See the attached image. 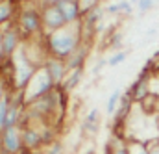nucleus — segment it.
Here are the masks:
<instances>
[{
  "instance_id": "9d476101",
  "label": "nucleus",
  "mask_w": 159,
  "mask_h": 154,
  "mask_svg": "<svg viewBox=\"0 0 159 154\" xmlns=\"http://www.w3.org/2000/svg\"><path fill=\"white\" fill-rule=\"evenodd\" d=\"M87 56H89V45H87V43H81L78 48L72 52V56L65 60V61H67L69 71L83 69V67H85V61H87Z\"/></svg>"
},
{
  "instance_id": "4468645a",
  "label": "nucleus",
  "mask_w": 159,
  "mask_h": 154,
  "mask_svg": "<svg viewBox=\"0 0 159 154\" xmlns=\"http://www.w3.org/2000/svg\"><path fill=\"white\" fill-rule=\"evenodd\" d=\"M106 13H109V15H131L133 6L129 4V0H120L117 4H109L106 7Z\"/></svg>"
},
{
  "instance_id": "0eeeda50",
  "label": "nucleus",
  "mask_w": 159,
  "mask_h": 154,
  "mask_svg": "<svg viewBox=\"0 0 159 154\" xmlns=\"http://www.w3.org/2000/svg\"><path fill=\"white\" fill-rule=\"evenodd\" d=\"M22 134V149L26 151H35V152H43V139H41V130L39 124H30L26 128L20 130Z\"/></svg>"
},
{
  "instance_id": "4be33fe9",
  "label": "nucleus",
  "mask_w": 159,
  "mask_h": 154,
  "mask_svg": "<svg viewBox=\"0 0 159 154\" xmlns=\"http://www.w3.org/2000/svg\"><path fill=\"white\" fill-rule=\"evenodd\" d=\"M106 65H107V60H104V58H102V60H98V63L93 67V75H98V73H100Z\"/></svg>"
},
{
  "instance_id": "b1692460",
  "label": "nucleus",
  "mask_w": 159,
  "mask_h": 154,
  "mask_svg": "<svg viewBox=\"0 0 159 154\" xmlns=\"http://www.w3.org/2000/svg\"><path fill=\"white\" fill-rule=\"evenodd\" d=\"M113 154H128V151H126V143H119V145L115 147V152Z\"/></svg>"
},
{
  "instance_id": "dca6fc26",
  "label": "nucleus",
  "mask_w": 159,
  "mask_h": 154,
  "mask_svg": "<svg viewBox=\"0 0 159 154\" xmlns=\"http://www.w3.org/2000/svg\"><path fill=\"white\" fill-rule=\"evenodd\" d=\"M126 58H128V50H117L111 58H107V65L109 67H117V65L126 61Z\"/></svg>"
},
{
  "instance_id": "f3484780",
  "label": "nucleus",
  "mask_w": 159,
  "mask_h": 154,
  "mask_svg": "<svg viewBox=\"0 0 159 154\" xmlns=\"http://www.w3.org/2000/svg\"><path fill=\"white\" fill-rule=\"evenodd\" d=\"M100 2H102V0H78L80 9H81V13H83V15H85L87 11H91V9H94V7H98V6H100Z\"/></svg>"
},
{
  "instance_id": "2eb2a0df",
  "label": "nucleus",
  "mask_w": 159,
  "mask_h": 154,
  "mask_svg": "<svg viewBox=\"0 0 159 154\" xmlns=\"http://www.w3.org/2000/svg\"><path fill=\"white\" fill-rule=\"evenodd\" d=\"M120 99H122V91H120V89H115V91L109 95L107 104H106V113H107V115L113 117V113L117 112V108H119V104H120Z\"/></svg>"
},
{
  "instance_id": "7ed1b4c3",
  "label": "nucleus",
  "mask_w": 159,
  "mask_h": 154,
  "mask_svg": "<svg viewBox=\"0 0 159 154\" xmlns=\"http://www.w3.org/2000/svg\"><path fill=\"white\" fill-rule=\"evenodd\" d=\"M54 87H56V84L52 82V78L48 76V73L44 71V67H39L35 71V75L32 76L30 84L26 85V89H24V100H26V104L32 102V100H35V99H39V97H43V95H46V93H50Z\"/></svg>"
},
{
  "instance_id": "f03ea898",
  "label": "nucleus",
  "mask_w": 159,
  "mask_h": 154,
  "mask_svg": "<svg viewBox=\"0 0 159 154\" xmlns=\"http://www.w3.org/2000/svg\"><path fill=\"white\" fill-rule=\"evenodd\" d=\"M15 26L20 34L22 41H32L44 36L43 21H41L39 4H24L19 7V13L15 17Z\"/></svg>"
},
{
  "instance_id": "39448f33",
  "label": "nucleus",
  "mask_w": 159,
  "mask_h": 154,
  "mask_svg": "<svg viewBox=\"0 0 159 154\" xmlns=\"http://www.w3.org/2000/svg\"><path fill=\"white\" fill-rule=\"evenodd\" d=\"M0 39H2V46H4L6 58H13L15 52L22 45V37H20V34H19V30L15 26V21L0 30Z\"/></svg>"
},
{
  "instance_id": "412c9836",
  "label": "nucleus",
  "mask_w": 159,
  "mask_h": 154,
  "mask_svg": "<svg viewBox=\"0 0 159 154\" xmlns=\"http://www.w3.org/2000/svg\"><path fill=\"white\" fill-rule=\"evenodd\" d=\"M148 151L150 154H159V137H154V139H148Z\"/></svg>"
},
{
  "instance_id": "bb28decb",
  "label": "nucleus",
  "mask_w": 159,
  "mask_h": 154,
  "mask_svg": "<svg viewBox=\"0 0 159 154\" xmlns=\"http://www.w3.org/2000/svg\"><path fill=\"white\" fill-rule=\"evenodd\" d=\"M20 154H43V152H35V151H26V149H22Z\"/></svg>"
},
{
  "instance_id": "f8f14e48",
  "label": "nucleus",
  "mask_w": 159,
  "mask_h": 154,
  "mask_svg": "<svg viewBox=\"0 0 159 154\" xmlns=\"http://www.w3.org/2000/svg\"><path fill=\"white\" fill-rule=\"evenodd\" d=\"M81 78H83V69H74V71H69V75L65 76L63 84H61V87H63L67 93H70V91H74V89L80 85Z\"/></svg>"
},
{
  "instance_id": "a878e982",
  "label": "nucleus",
  "mask_w": 159,
  "mask_h": 154,
  "mask_svg": "<svg viewBox=\"0 0 159 154\" xmlns=\"http://www.w3.org/2000/svg\"><path fill=\"white\" fill-rule=\"evenodd\" d=\"M154 123H156V128H157V134H159V112L154 115Z\"/></svg>"
},
{
  "instance_id": "423d86ee",
  "label": "nucleus",
  "mask_w": 159,
  "mask_h": 154,
  "mask_svg": "<svg viewBox=\"0 0 159 154\" xmlns=\"http://www.w3.org/2000/svg\"><path fill=\"white\" fill-rule=\"evenodd\" d=\"M43 67H44V71L48 73V76L52 78V82H54L56 85H61L63 80H65V76L69 75L67 61H65V60H59V58H52V56H48V58L44 60Z\"/></svg>"
},
{
  "instance_id": "1a4fd4ad",
  "label": "nucleus",
  "mask_w": 159,
  "mask_h": 154,
  "mask_svg": "<svg viewBox=\"0 0 159 154\" xmlns=\"http://www.w3.org/2000/svg\"><path fill=\"white\" fill-rule=\"evenodd\" d=\"M19 7L20 4L17 0H0V30L15 21Z\"/></svg>"
},
{
  "instance_id": "aec40b11",
  "label": "nucleus",
  "mask_w": 159,
  "mask_h": 154,
  "mask_svg": "<svg viewBox=\"0 0 159 154\" xmlns=\"http://www.w3.org/2000/svg\"><path fill=\"white\" fill-rule=\"evenodd\" d=\"M137 7H139L141 13H146V11H150L154 7V0H139L137 2Z\"/></svg>"
},
{
  "instance_id": "6e6552de",
  "label": "nucleus",
  "mask_w": 159,
  "mask_h": 154,
  "mask_svg": "<svg viewBox=\"0 0 159 154\" xmlns=\"http://www.w3.org/2000/svg\"><path fill=\"white\" fill-rule=\"evenodd\" d=\"M56 6L59 7V11H61L67 24H78L81 21V17H83L78 0H57Z\"/></svg>"
},
{
  "instance_id": "20e7f679",
  "label": "nucleus",
  "mask_w": 159,
  "mask_h": 154,
  "mask_svg": "<svg viewBox=\"0 0 159 154\" xmlns=\"http://www.w3.org/2000/svg\"><path fill=\"white\" fill-rule=\"evenodd\" d=\"M41 21H43V30H44V36L46 34H52V32H57L61 30L63 26H67L59 7L56 4H41Z\"/></svg>"
},
{
  "instance_id": "393cba45",
  "label": "nucleus",
  "mask_w": 159,
  "mask_h": 154,
  "mask_svg": "<svg viewBox=\"0 0 159 154\" xmlns=\"http://www.w3.org/2000/svg\"><path fill=\"white\" fill-rule=\"evenodd\" d=\"M20 6H24V4H39V0H17Z\"/></svg>"
},
{
  "instance_id": "9b49d317",
  "label": "nucleus",
  "mask_w": 159,
  "mask_h": 154,
  "mask_svg": "<svg viewBox=\"0 0 159 154\" xmlns=\"http://www.w3.org/2000/svg\"><path fill=\"white\" fill-rule=\"evenodd\" d=\"M98 128H100V112H98V108H93V110L85 115V119H83L81 130H83V134L94 136V134L98 132Z\"/></svg>"
},
{
  "instance_id": "6ab92c4d",
  "label": "nucleus",
  "mask_w": 159,
  "mask_h": 154,
  "mask_svg": "<svg viewBox=\"0 0 159 154\" xmlns=\"http://www.w3.org/2000/svg\"><path fill=\"white\" fill-rule=\"evenodd\" d=\"M120 45H122V34L120 32H113L111 37H109V48L120 50Z\"/></svg>"
},
{
  "instance_id": "f257e3e1",
  "label": "nucleus",
  "mask_w": 159,
  "mask_h": 154,
  "mask_svg": "<svg viewBox=\"0 0 159 154\" xmlns=\"http://www.w3.org/2000/svg\"><path fill=\"white\" fill-rule=\"evenodd\" d=\"M81 45V30L78 24H67L57 32L44 36V46L48 56L67 60L72 56V52Z\"/></svg>"
},
{
  "instance_id": "a211bd4d",
  "label": "nucleus",
  "mask_w": 159,
  "mask_h": 154,
  "mask_svg": "<svg viewBox=\"0 0 159 154\" xmlns=\"http://www.w3.org/2000/svg\"><path fill=\"white\" fill-rule=\"evenodd\" d=\"M43 154H67V151H65V147H63L61 141H56V143H52L50 147H46V149L43 151Z\"/></svg>"
},
{
  "instance_id": "ddd939ff",
  "label": "nucleus",
  "mask_w": 159,
  "mask_h": 154,
  "mask_svg": "<svg viewBox=\"0 0 159 154\" xmlns=\"http://www.w3.org/2000/svg\"><path fill=\"white\" fill-rule=\"evenodd\" d=\"M126 151H128V154H150L148 143L144 139H137V137L126 139Z\"/></svg>"
},
{
  "instance_id": "5701e85b",
  "label": "nucleus",
  "mask_w": 159,
  "mask_h": 154,
  "mask_svg": "<svg viewBox=\"0 0 159 154\" xmlns=\"http://www.w3.org/2000/svg\"><path fill=\"white\" fill-rule=\"evenodd\" d=\"M9 91V87H7V84L4 82V80H0V102H2V99L6 97V93Z\"/></svg>"
},
{
  "instance_id": "c756f323",
  "label": "nucleus",
  "mask_w": 159,
  "mask_h": 154,
  "mask_svg": "<svg viewBox=\"0 0 159 154\" xmlns=\"http://www.w3.org/2000/svg\"><path fill=\"white\" fill-rule=\"evenodd\" d=\"M0 137H2V128H0Z\"/></svg>"
},
{
  "instance_id": "cd10ccee",
  "label": "nucleus",
  "mask_w": 159,
  "mask_h": 154,
  "mask_svg": "<svg viewBox=\"0 0 159 154\" xmlns=\"http://www.w3.org/2000/svg\"><path fill=\"white\" fill-rule=\"evenodd\" d=\"M57 0H39V6L41 4H56Z\"/></svg>"
},
{
  "instance_id": "c85d7f7f",
  "label": "nucleus",
  "mask_w": 159,
  "mask_h": 154,
  "mask_svg": "<svg viewBox=\"0 0 159 154\" xmlns=\"http://www.w3.org/2000/svg\"><path fill=\"white\" fill-rule=\"evenodd\" d=\"M154 58H157V60H159V50L156 52V54H154Z\"/></svg>"
}]
</instances>
